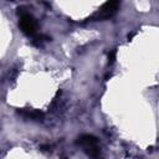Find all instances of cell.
<instances>
[{
	"mask_svg": "<svg viewBox=\"0 0 159 159\" xmlns=\"http://www.w3.org/2000/svg\"><path fill=\"white\" fill-rule=\"evenodd\" d=\"M78 143L92 155L93 158L98 157V147H97V140L92 135H82L78 140Z\"/></svg>",
	"mask_w": 159,
	"mask_h": 159,
	"instance_id": "cell-1",
	"label": "cell"
},
{
	"mask_svg": "<svg viewBox=\"0 0 159 159\" xmlns=\"http://www.w3.org/2000/svg\"><path fill=\"white\" fill-rule=\"evenodd\" d=\"M20 27L26 35H32L35 32L36 24L30 14H27L25 11L20 12Z\"/></svg>",
	"mask_w": 159,
	"mask_h": 159,
	"instance_id": "cell-2",
	"label": "cell"
},
{
	"mask_svg": "<svg viewBox=\"0 0 159 159\" xmlns=\"http://www.w3.org/2000/svg\"><path fill=\"white\" fill-rule=\"evenodd\" d=\"M118 5H119V4H118L117 1H109V2L104 4L103 7L101 9V11L94 16V19H96V20H99V19L102 20V19H108V17H111V16L116 12Z\"/></svg>",
	"mask_w": 159,
	"mask_h": 159,
	"instance_id": "cell-3",
	"label": "cell"
},
{
	"mask_svg": "<svg viewBox=\"0 0 159 159\" xmlns=\"http://www.w3.org/2000/svg\"><path fill=\"white\" fill-rule=\"evenodd\" d=\"M21 113L29 118H34V119H37V118H41L42 117V113L39 112V111H21Z\"/></svg>",
	"mask_w": 159,
	"mask_h": 159,
	"instance_id": "cell-4",
	"label": "cell"
},
{
	"mask_svg": "<svg viewBox=\"0 0 159 159\" xmlns=\"http://www.w3.org/2000/svg\"><path fill=\"white\" fill-rule=\"evenodd\" d=\"M114 57H116V51H111V52H109V55H108V58H109V62H113V60H114Z\"/></svg>",
	"mask_w": 159,
	"mask_h": 159,
	"instance_id": "cell-5",
	"label": "cell"
}]
</instances>
